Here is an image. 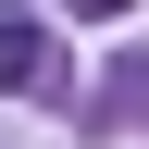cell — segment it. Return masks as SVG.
I'll return each mask as SVG.
<instances>
[{
    "label": "cell",
    "mask_w": 149,
    "mask_h": 149,
    "mask_svg": "<svg viewBox=\"0 0 149 149\" xmlns=\"http://www.w3.org/2000/svg\"><path fill=\"white\" fill-rule=\"evenodd\" d=\"M0 87H50V37L0 13Z\"/></svg>",
    "instance_id": "cell-1"
},
{
    "label": "cell",
    "mask_w": 149,
    "mask_h": 149,
    "mask_svg": "<svg viewBox=\"0 0 149 149\" xmlns=\"http://www.w3.org/2000/svg\"><path fill=\"white\" fill-rule=\"evenodd\" d=\"M74 13H137V0H74Z\"/></svg>",
    "instance_id": "cell-2"
}]
</instances>
